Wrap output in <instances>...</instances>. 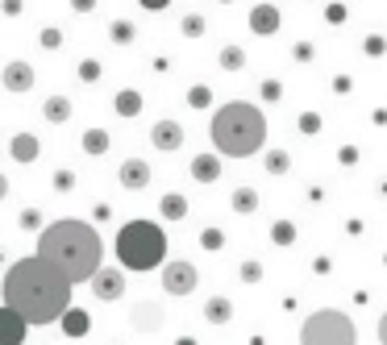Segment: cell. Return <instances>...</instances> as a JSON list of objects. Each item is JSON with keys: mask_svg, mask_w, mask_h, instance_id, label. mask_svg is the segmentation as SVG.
Segmentation results:
<instances>
[{"mask_svg": "<svg viewBox=\"0 0 387 345\" xmlns=\"http://www.w3.org/2000/svg\"><path fill=\"white\" fill-rule=\"evenodd\" d=\"M71 279L63 270H54L42 254H30V258H17L4 270V303L17 308L30 325H54L71 312Z\"/></svg>", "mask_w": 387, "mask_h": 345, "instance_id": "1", "label": "cell"}, {"mask_svg": "<svg viewBox=\"0 0 387 345\" xmlns=\"http://www.w3.org/2000/svg\"><path fill=\"white\" fill-rule=\"evenodd\" d=\"M38 254L54 270H63L71 283H92L104 266V242L87 220L63 216V220H50L38 233Z\"/></svg>", "mask_w": 387, "mask_h": 345, "instance_id": "2", "label": "cell"}, {"mask_svg": "<svg viewBox=\"0 0 387 345\" xmlns=\"http://www.w3.org/2000/svg\"><path fill=\"white\" fill-rule=\"evenodd\" d=\"M216 154L225 158H250L266 146V117L258 113L254 104L246 100H229L213 113V125H209Z\"/></svg>", "mask_w": 387, "mask_h": 345, "instance_id": "3", "label": "cell"}, {"mask_svg": "<svg viewBox=\"0 0 387 345\" xmlns=\"http://www.w3.org/2000/svg\"><path fill=\"white\" fill-rule=\"evenodd\" d=\"M113 250H117V262H121L125 270L142 275V270H154V266L167 262V233H163L159 220L137 216V220H125V225L117 229Z\"/></svg>", "mask_w": 387, "mask_h": 345, "instance_id": "4", "label": "cell"}, {"mask_svg": "<svg viewBox=\"0 0 387 345\" xmlns=\"http://www.w3.org/2000/svg\"><path fill=\"white\" fill-rule=\"evenodd\" d=\"M300 345H358V329L342 308H321L300 325Z\"/></svg>", "mask_w": 387, "mask_h": 345, "instance_id": "5", "label": "cell"}, {"mask_svg": "<svg viewBox=\"0 0 387 345\" xmlns=\"http://www.w3.org/2000/svg\"><path fill=\"white\" fill-rule=\"evenodd\" d=\"M196 287H200V270H196L192 262L171 258L167 266H163V291H167V296L183 300V296H192Z\"/></svg>", "mask_w": 387, "mask_h": 345, "instance_id": "6", "label": "cell"}, {"mask_svg": "<svg viewBox=\"0 0 387 345\" xmlns=\"http://www.w3.org/2000/svg\"><path fill=\"white\" fill-rule=\"evenodd\" d=\"M87 287H92V296L100 303H117L125 296V270H121V266H100V275H96Z\"/></svg>", "mask_w": 387, "mask_h": 345, "instance_id": "7", "label": "cell"}, {"mask_svg": "<svg viewBox=\"0 0 387 345\" xmlns=\"http://www.w3.org/2000/svg\"><path fill=\"white\" fill-rule=\"evenodd\" d=\"M183 137H188L183 125L171 121V117H163V121H154V125H150V146H154V150H163V154H175V150L183 146Z\"/></svg>", "mask_w": 387, "mask_h": 345, "instance_id": "8", "label": "cell"}, {"mask_svg": "<svg viewBox=\"0 0 387 345\" xmlns=\"http://www.w3.org/2000/svg\"><path fill=\"white\" fill-rule=\"evenodd\" d=\"M129 325H133V333H159L163 329V308L154 300H137L133 303V312H129Z\"/></svg>", "mask_w": 387, "mask_h": 345, "instance_id": "9", "label": "cell"}, {"mask_svg": "<svg viewBox=\"0 0 387 345\" xmlns=\"http://www.w3.org/2000/svg\"><path fill=\"white\" fill-rule=\"evenodd\" d=\"M150 163L146 158H125L121 167H117V183L125 187V192H146L150 187Z\"/></svg>", "mask_w": 387, "mask_h": 345, "instance_id": "10", "label": "cell"}, {"mask_svg": "<svg viewBox=\"0 0 387 345\" xmlns=\"http://www.w3.org/2000/svg\"><path fill=\"white\" fill-rule=\"evenodd\" d=\"M25 333H30V320L4 303L0 308V345H25Z\"/></svg>", "mask_w": 387, "mask_h": 345, "instance_id": "11", "label": "cell"}, {"mask_svg": "<svg viewBox=\"0 0 387 345\" xmlns=\"http://www.w3.org/2000/svg\"><path fill=\"white\" fill-rule=\"evenodd\" d=\"M0 84H4V92H30V87L38 84V71H34L30 63H21V58H13V63L4 67V75H0Z\"/></svg>", "mask_w": 387, "mask_h": 345, "instance_id": "12", "label": "cell"}, {"mask_svg": "<svg viewBox=\"0 0 387 345\" xmlns=\"http://www.w3.org/2000/svg\"><path fill=\"white\" fill-rule=\"evenodd\" d=\"M279 8L275 4H254L250 8V34H258V38H275L279 34Z\"/></svg>", "mask_w": 387, "mask_h": 345, "instance_id": "13", "label": "cell"}, {"mask_svg": "<svg viewBox=\"0 0 387 345\" xmlns=\"http://www.w3.org/2000/svg\"><path fill=\"white\" fill-rule=\"evenodd\" d=\"M221 158H225V154H196V158L188 163V171H192L196 183H216V179H221Z\"/></svg>", "mask_w": 387, "mask_h": 345, "instance_id": "14", "label": "cell"}, {"mask_svg": "<svg viewBox=\"0 0 387 345\" xmlns=\"http://www.w3.org/2000/svg\"><path fill=\"white\" fill-rule=\"evenodd\" d=\"M8 154H13V163H34V158L42 154V146H38V137H34V133H13Z\"/></svg>", "mask_w": 387, "mask_h": 345, "instance_id": "15", "label": "cell"}, {"mask_svg": "<svg viewBox=\"0 0 387 345\" xmlns=\"http://www.w3.org/2000/svg\"><path fill=\"white\" fill-rule=\"evenodd\" d=\"M200 316H204L209 325H229V320H233V300H229V296H213V300H204Z\"/></svg>", "mask_w": 387, "mask_h": 345, "instance_id": "16", "label": "cell"}, {"mask_svg": "<svg viewBox=\"0 0 387 345\" xmlns=\"http://www.w3.org/2000/svg\"><path fill=\"white\" fill-rule=\"evenodd\" d=\"M71 113H75V108H71L67 96H50V100H42V117L50 121V125H67Z\"/></svg>", "mask_w": 387, "mask_h": 345, "instance_id": "17", "label": "cell"}, {"mask_svg": "<svg viewBox=\"0 0 387 345\" xmlns=\"http://www.w3.org/2000/svg\"><path fill=\"white\" fill-rule=\"evenodd\" d=\"M229 208H233L238 216L258 213V192H254V187H233V196H229Z\"/></svg>", "mask_w": 387, "mask_h": 345, "instance_id": "18", "label": "cell"}, {"mask_svg": "<svg viewBox=\"0 0 387 345\" xmlns=\"http://www.w3.org/2000/svg\"><path fill=\"white\" fill-rule=\"evenodd\" d=\"M159 216H163V220H183V216H188V200H183V196H179V192H167V196H163V200H159Z\"/></svg>", "mask_w": 387, "mask_h": 345, "instance_id": "19", "label": "cell"}, {"mask_svg": "<svg viewBox=\"0 0 387 345\" xmlns=\"http://www.w3.org/2000/svg\"><path fill=\"white\" fill-rule=\"evenodd\" d=\"M109 146H113L109 130H87V133H84V154H87V158H100V154H109Z\"/></svg>", "mask_w": 387, "mask_h": 345, "instance_id": "20", "label": "cell"}, {"mask_svg": "<svg viewBox=\"0 0 387 345\" xmlns=\"http://www.w3.org/2000/svg\"><path fill=\"white\" fill-rule=\"evenodd\" d=\"M296 237H300V233H296V220H275V225H271V242H275L279 250L296 246Z\"/></svg>", "mask_w": 387, "mask_h": 345, "instance_id": "21", "label": "cell"}, {"mask_svg": "<svg viewBox=\"0 0 387 345\" xmlns=\"http://www.w3.org/2000/svg\"><path fill=\"white\" fill-rule=\"evenodd\" d=\"M142 92H133V87H125V92H117V117H137L142 113Z\"/></svg>", "mask_w": 387, "mask_h": 345, "instance_id": "22", "label": "cell"}, {"mask_svg": "<svg viewBox=\"0 0 387 345\" xmlns=\"http://www.w3.org/2000/svg\"><path fill=\"white\" fill-rule=\"evenodd\" d=\"M216 63H221V71H242L246 67V50L242 46H221Z\"/></svg>", "mask_w": 387, "mask_h": 345, "instance_id": "23", "label": "cell"}, {"mask_svg": "<svg viewBox=\"0 0 387 345\" xmlns=\"http://www.w3.org/2000/svg\"><path fill=\"white\" fill-rule=\"evenodd\" d=\"M87 325H92V320H87V312H80V308H71V312L63 316V329H67V337H84Z\"/></svg>", "mask_w": 387, "mask_h": 345, "instance_id": "24", "label": "cell"}, {"mask_svg": "<svg viewBox=\"0 0 387 345\" xmlns=\"http://www.w3.org/2000/svg\"><path fill=\"white\" fill-rule=\"evenodd\" d=\"M266 171L271 175H288L292 171V154H288V150H266Z\"/></svg>", "mask_w": 387, "mask_h": 345, "instance_id": "25", "label": "cell"}, {"mask_svg": "<svg viewBox=\"0 0 387 345\" xmlns=\"http://www.w3.org/2000/svg\"><path fill=\"white\" fill-rule=\"evenodd\" d=\"M179 30H183V38H200V34H204V17H200V13H188V17L179 21Z\"/></svg>", "mask_w": 387, "mask_h": 345, "instance_id": "26", "label": "cell"}, {"mask_svg": "<svg viewBox=\"0 0 387 345\" xmlns=\"http://www.w3.org/2000/svg\"><path fill=\"white\" fill-rule=\"evenodd\" d=\"M188 104H192V108H209V104H213V92H209L204 84L188 87Z\"/></svg>", "mask_w": 387, "mask_h": 345, "instance_id": "27", "label": "cell"}, {"mask_svg": "<svg viewBox=\"0 0 387 345\" xmlns=\"http://www.w3.org/2000/svg\"><path fill=\"white\" fill-rule=\"evenodd\" d=\"M238 275H242V283H250V287H254V283H262V262L246 258V262H242V270H238Z\"/></svg>", "mask_w": 387, "mask_h": 345, "instance_id": "28", "label": "cell"}, {"mask_svg": "<svg viewBox=\"0 0 387 345\" xmlns=\"http://www.w3.org/2000/svg\"><path fill=\"white\" fill-rule=\"evenodd\" d=\"M133 34H137V30H133L129 21H113V42L117 46H129L133 42Z\"/></svg>", "mask_w": 387, "mask_h": 345, "instance_id": "29", "label": "cell"}, {"mask_svg": "<svg viewBox=\"0 0 387 345\" xmlns=\"http://www.w3.org/2000/svg\"><path fill=\"white\" fill-rule=\"evenodd\" d=\"M200 246H204V250H221V246H225V233H221V229H204V233H200Z\"/></svg>", "mask_w": 387, "mask_h": 345, "instance_id": "30", "label": "cell"}, {"mask_svg": "<svg viewBox=\"0 0 387 345\" xmlns=\"http://www.w3.org/2000/svg\"><path fill=\"white\" fill-rule=\"evenodd\" d=\"M80 80H84V84H96V80H100V63H96V58H84V63H80Z\"/></svg>", "mask_w": 387, "mask_h": 345, "instance_id": "31", "label": "cell"}, {"mask_svg": "<svg viewBox=\"0 0 387 345\" xmlns=\"http://www.w3.org/2000/svg\"><path fill=\"white\" fill-rule=\"evenodd\" d=\"M75 187V171H54V192H71Z\"/></svg>", "mask_w": 387, "mask_h": 345, "instance_id": "32", "label": "cell"}, {"mask_svg": "<svg viewBox=\"0 0 387 345\" xmlns=\"http://www.w3.org/2000/svg\"><path fill=\"white\" fill-rule=\"evenodd\" d=\"M21 229H46L42 213H38V208H25V213H21Z\"/></svg>", "mask_w": 387, "mask_h": 345, "instance_id": "33", "label": "cell"}, {"mask_svg": "<svg viewBox=\"0 0 387 345\" xmlns=\"http://www.w3.org/2000/svg\"><path fill=\"white\" fill-rule=\"evenodd\" d=\"M42 46H46V50H59V46H63V34H59L54 25H50V30H42Z\"/></svg>", "mask_w": 387, "mask_h": 345, "instance_id": "34", "label": "cell"}, {"mask_svg": "<svg viewBox=\"0 0 387 345\" xmlns=\"http://www.w3.org/2000/svg\"><path fill=\"white\" fill-rule=\"evenodd\" d=\"M279 96H283V87L275 84V80H266V84H262V100H266V104H275Z\"/></svg>", "mask_w": 387, "mask_h": 345, "instance_id": "35", "label": "cell"}, {"mask_svg": "<svg viewBox=\"0 0 387 345\" xmlns=\"http://www.w3.org/2000/svg\"><path fill=\"white\" fill-rule=\"evenodd\" d=\"M300 130L308 133V137H312V133L321 130V117H317V113H304V117H300Z\"/></svg>", "mask_w": 387, "mask_h": 345, "instance_id": "36", "label": "cell"}, {"mask_svg": "<svg viewBox=\"0 0 387 345\" xmlns=\"http://www.w3.org/2000/svg\"><path fill=\"white\" fill-rule=\"evenodd\" d=\"M325 21H345V4H329L325 8Z\"/></svg>", "mask_w": 387, "mask_h": 345, "instance_id": "37", "label": "cell"}, {"mask_svg": "<svg viewBox=\"0 0 387 345\" xmlns=\"http://www.w3.org/2000/svg\"><path fill=\"white\" fill-rule=\"evenodd\" d=\"M71 8H75V13H92V8H96V0H71Z\"/></svg>", "mask_w": 387, "mask_h": 345, "instance_id": "38", "label": "cell"}, {"mask_svg": "<svg viewBox=\"0 0 387 345\" xmlns=\"http://www.w3.org/2000/svg\"><path fill=\"white\" fill-rule=\"evenodd\" d=\"M171 0H142V8H150V13H159V8H167Z\"/></svg>", "mask_w": 387, "mask_h": 345, "instance_id": "39", "label": "cell"}, {"mask_svg": "<svg viewBox=\"0 0 387 345\" xmlns=\"http://www.w3.org/2000/svg\"><path fill=\"white\" fill-rule=\"evenodd\" d=\"M379 345H387V312L379 316Z\"/></svg>", "mask_w": 387, "mask_h": 345, "instance_id": "40", "label": "cell"}, {"mask_svg": "<svg viewBox=\"0 0 387 345\" xmlns=\"http://www.w3.org/2000/svg\"><path fill=\"white\" fill-rule=\"evenodd\" d=\"M216 4H233V0H216Z\"/></svg>", "mask_w": 387, "mask_h": 345, "instance_id": "41", "label": "cell"}]
</instances>
